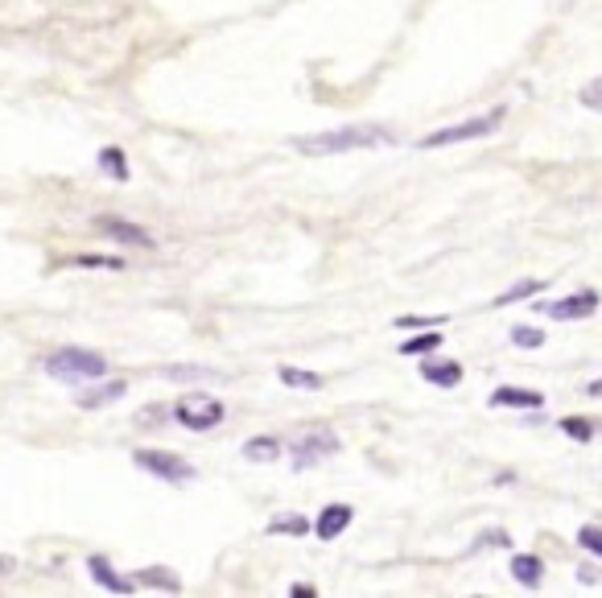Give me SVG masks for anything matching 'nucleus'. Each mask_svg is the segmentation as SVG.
Returning a JSON list of instances; mask_svg holds the SVG:
<instances>
[{
	"mask_svg": "<svg viewBox=\"0 0 602 598\" xmlns=\"http://www.w3.org/2000/svg\"><path fill=\"white\" fill-rule=\"evenodd\" d=\"M301 157H343L359 149H388L396 145V132L388 124H339L326 132H306V137L289 141Z\"/></svg>",
	"mask_w": 602,
	"mask_h": 598,
	"instance_id": "1",
	"label": "nucleus"
},
{
	"mask_svg": "<svg viewBox=\"0 0 602 598\" xmlns=\"http://www.w3.org/2000/svg\"><path fill=\"white\" fill-rule=\"evenodd\" d=\"M42 372L58 384H87V380L108 376V359L99 351H91V347H58L54 355H46Z\"/></svg>",
	"mask_w": 602,
	"mask_h": 598,
	"instance_id": "2",
	"label": "nucleus"
},
{
	"mask_svg": "<svg viewBox=\"0 0 602 598\" xmlns=\"http://www.w3.org/2000/svg\"><path fill=\"white\" fill-rule=\"evenodd\" d=\"M508 120V108L499 104L483 116H471V120H458V124H446V128H433L417 141V149H450V145H462V141H483V137H495L499 128Z\"/></svg>",
	"mask_w": 602,
	"mask_h": 598,
	"instance_id": "3",
	"label": "nucleus"
},
{
	"mask_svg": "<svg viewBox=\"0 0 602 598\" xmlns=\"http://www.w3.org/2000/svg\"><path fill=\"white\" fill-rule=\"evenodd\" d=\"M170 413L182 429H190V434H207V429H219L227 421V405L211 392H182L170 405Z\"/></svg>",
	"mask_w": 602,
	"mask_h": 598,
	"instance_id": "4",
	"label": "nucleus"
},
{
	"mask_svg": "<svg viewBox=\"0 0 602 598\" xmlns=\"http://www.w3.org/2000/svg\"><path fill=\"white\" fill-rule=\"evenodd\" d=\"M132 467L153 475L157 483H170V487H190L198 479L194 462H186L182 454H170V450H137L132 454Z\"/></svg>",
	"mask_w": 602,
	"mask_h": 598,
	"instance_id": "5",
	"label": "nucleus"
},
{
	"mask_svg": "<svg viewBox=\"0 0 602 598\" xmlns=\"http://www.w3.org/2000/svg\"><path fill=\"white\" fill-rule=\"evenodd\" d=\"M339 450H343V442H339V434H334L330 425H314V429H306V434H297V438L289 442L293 471H310V467H318L322 458L339 454Z\"/></svg>",
	"mask_w": 602,
	"mask_h": 598,
	"instance_id": "6",
	"label": "nucleus"
},
{
	"mask_svg": "<svg viewBox=\"0 0 602 598\" xmlns=\"http://www.w3.org/2000/svg\"><path fill=\"white\" fill-rule=\"evenodd\" d=\"M91 223H95L99 236L112 240V244H120V248H141V252H153V248H157V236H153V231H145L141 223H132V219H120V215H95Z\"/></svg>",
	"mask_w": 602,
	"mask_h": 598,
	"instance_id": "7",
	"label": "nucleus"
},
{
	"mask_svg": "<svg viewBox=\"0 0 602 598\" xmlns=\"http://www.w3.org/2000/svg\"><path fill=\"white\" fill-rule=\"evenodd\" d=\"M598 306H602L598 289H574V293L557 297V302H545V306H537V310H541L545 318H553V322H586V318L598 314Z\"/></svg>",
	"mask_w": 602,
	"mask_h": 598,
	"instance_id": "8",
	"label": "nucleus"
},
{
	"mask_svg": "<svg viewBox=\"0 0 602 598\" xmlns=\"http://www.w3.org/2000/svg\"><path fill=\"white\" fill-rule=\"evenodd\" d=\"M87 574H91L95 586H104V590H112V594H137V590H141L137 578H132V574H120L104 553H91V557H87Z\"/></svg>",
	"mask_w": 602,
	"mask_h": 598,
	"instance_id": "9",
	"label": "nucleus"
},
{
	"mask_svg": "<svg viewBox=\"0 0 602 598\" xmlns=\"http://www.w3.org/2000/svg\"><path fill=\"white\" fill-rule=\"evenodd\" d=\"M421 380L450 392V388L462 384V363L458 359H438V355H421Z\"/></svg>",
	"mask_w": 602,
	"mask_h": 598,
	"instance_id": "10",
	"label": "nucleus"
},
{
	"mask_svg": "<svg viewBox=\"0 0 602 598\" xmlns=\"http://www.w3.org/2000/svg\"><path fill=\"white\" fill-rule=\"evenodd\" d=\"M491 409H545V396L537 388H520V384H499L487 396Z\"/></svg>",
	"mask_w": 602,
	"mask_h": 598,
	"instance_id": "11",
	"label": "nucleus"
},
{
	"mask_svg": "<svg viewBox=\"0 0 602 598\" xmlns=\"http://www.w3.org/2000/svg\"><path fill=\"white\" fill-rule=\"evenodd\" d=\"M351 520H355V508H351V504H326V508L318 512V520H314V537H318V541L343 537L347 528H351Z\"/></svg>",
	"mask_w": 602,
	"mask_h": 598,
	"instance_id": "12",
	"label": "nucleus"
},
{
	"mask_svg": "<svg viewBox=\"0 0 602 598\" xmlns=\"http://www.w3.org/2000/svg\"><path fill=\"white\" fill-rule=\"evenodd\" d=\"M124 396H128V380H99L95 388H87V392L75 396V405L87 409V413H95V409H108V405L124 401Z\"/></svg>",
	"mask_w": 602,
	"mask_h": 598,
	"instance_id": "13",
	"label": "nucleus"
},
{
	"mask_svg": "<svg viewBox=\"0 0 602 598\" xmlns=\"http://www.w3.org/2000/svg\"><path fill=\"white\" fill-rule=\"evenodd\" d=\"M508 574H512V582L524 586V590H541V582H545V561H541L537 553H516V557L508 561Z\"/></svg>",
	"mask_w": 602,
	"mask_h": 598,
	"instance_id": "14",
	"label": "nucleus"
},
{
	"mask_svg": "<svg viewBox=\"0 0 602 598\" xmlns=\"http://www.w3.org/2000/svg\"><path fill=\"white\" fill-rule=\"evenodd\" d=\"M132 578H137V586H149V590H157V594H182V578H178L170 566H145V570H137Z\"/></svg>",
	"mask_w": 602,
	"mask_h": 598,
	"instance_id": "15",
	"label": "nucleus"
},
{
	"mask_svg": "<svg viewBox=\"0 0 602 598\" xmlns=\"http://www.w3.org/2000/svg\"><path fill=\"white\" fill-rule=\"evenodd\" d=\"M281 438H273V434H256V438H248L244 446H240V454L248 458V462H256V467H264V462H277L281 458Z\"/></svg>",
	"mask_w": 602,
	"mask_h": 598,
	"instance_id": "16",
	"label": "nucleus"
},
{
	"mask_svg": "<svg viewBox=\"0 0 602 598\" xmlns=\"http://www.w3.org/2000/svg\"><path fill=\"white\" fill-rule=\"evenodd\" d=\"M264 533H269V537H306V533H314V520L301 516V512H281V516L269 520Z\"/></svg>",
	"mask_w": 602,
	"mask_h": 598,
	"instance_id": "17",
	"label": "nucleus"
},
{
	"mask_svg": "<svg viewBox=\"0 0 602 598\" xmlns=\"http://www.w3.org/2000/svg\"><path fill=\"white\" fill-rule=\"evenodd\" d=\"M95 161H99V174L112 178V182H128V178H132V170H128V153H124L120 145H104Z\"/></svg>",
	"mask_w": 602,
	"mask_h": 598,
	"instance_id": "18",
	"label": "nucleus"
},
{
	"mask_svg": "<svg viewBox=\"0 0 602 598\" xmlns=\"http://www.w3.org/2000/svg\"><path fill=\"white\" fill-rule=\"evenodd\" d=\"M433 351H442V326L413 330V339L400 343V355H433Z\"/></svg>",
	"mask_w": 602,
	"mask_h": 598,
	"instance_id": "19",
	"label": "nucleus"
},
{
	"mask_svg": "<svg viewBox=\"0 0 602 598\" xmlns=\"http://www.w3.org/2000/svg\"><path fill=\"white\" fill-rule=\"evenodd\" d=\"M277 376H281V384L285 388H301V392H322L326 388V376H318V372H306V368H277Z\"/></svg>",
	"mask_w": 602,
	"mask_h": 598,
	"instance_id": "20",
	"label": "nucleus"
},
{
	"mask_svg": "<svg viewBox=\"0 0 602 598\" xmlns=\"http://www.w3.org/2000/svg\"><path fill=\"white\" fill-rule=\"evenodd\" d=\"M165 380H174V384H203V380H223V372L215 368H186V363H174V368H161Z\"/></svg>",
	"mask_w": 602,
	"mask_h": 598,
	"instance_id": "21",
	"label": "nucleus"
},
{
	"mask_svg": "<svg viewBox=\"0 0 602 598\" xmlns=\"http://www.w3.org/2000/svg\"><path fill=\"white\" fill-rule=\"evenodd\" d=\"M541 289H549V281H541V277H532V281H516L508 293H499V297H495V306L504 310V306H516V302H528V297H537Z\"/></svg>",
	"mask_w": 602,
	"mask_h": 598,
	"instance_id": "22",
	"label": "nucleus"
},
{
	"mask_svg": "<svg viewBox=\"0 0 602 598\" xmlns=\"http://www.w3.org/2000/svg\"><path fill=\"white\" fill-rule=\"evenodd\" d=\"M557 429L570 442H578V446H586V442H594V434H598V425L590 421V417H561L557 421Z\"/></svg>",
	"mask_w": 602,
	"mask_h": 598,
	"instance_id": "23",
	"label": "nucleus"
},
{
	"mask_svg": "<svg viewBox=\"0 0 602 598\" xmlns=\"http://www.w3.org/2000/svg\"><path fill=\"white\" fill-rule=\"evenodd\" d=\"M512 347L520 351H541L545 347V326H512Z\"/></svg>",
	"mask_w": 602,
	"mask_h": 598,
	"instance_id": "24",
	"label": "nucleus"
},
{
	"mask_svg": "<svg viewBox=\"0 0 602 598\" xmlns=\"http://www.w3.org/2000/svg\"><path fill=\"white\" fill-rule=\"evenodd\" d=\"M75 269H124L120 256H95V252H83V256H71Z\"/></svg>",
	"mask_w": 602,
	"mask_h": 598,
	"instance_id": "25",
	"label": "nucleus"
},
{
	"mask_svg": "<svg viewBox=\"0 0 602 598\" xmlns=\"http://www.w3.org/2000/svg\"><path fill=\"white\" fill-rule=\"evenodd\" d=\"M446 322V314H433V318H425V314H400L392 326L396 330H433V326H442Z\"/></svg>",
	"mask_w": 602,
	"mask_h": 598,
	"instance_id": "26",
	"label": "nucleus"
},
{
	"mask_svg": "<svg viewBox=\"0 0 602 598\" xmlns=\"http://www.w3.org/2000/svg\"><path fill=\"white\" fill-rule=\"evenodd\" d=\"M487 545H499V549H512V537L504 533V528H487V533H483V537H479V541H475L471 549H466V557H475V553H483Z\"/></svg>",
	"mask_w": 602,
	"mask_h": 598,
	"instance_id": "27",
	"label": "nucleus"
},
{
	"mask_svg": "<svg viewBox=\"0 0 602 598\" xmlns=\"http://www.w3.org/2000/svg\"><path fill=\"white\" fill-rule=\"evenodd\" d=\"M578 545H582L590 557L602 561V528H598V524H582V528H578Z\"/></svg>",
	"mask_w": 602,
	"mask_h": 598,
	"instance_id": "28",
	"label": "nucleus"
},
{
	"mask_svg": "<svg viewBox=\"0 0 602 598\" xmlns=\"http://www.w3.org/2000/svg\"><path fill=\"white\" fill-rule=\"evenodd\" d=\"M170 417H174L170 405H149V409L137 413V429H157V425H165Z\"/></svg>",
	"mask_w": 602,
	"mask_h": 598,
	"instance_id": "29",
	"label": "nucleus"
},
{
	"mask_svg": "<svg viewBox=\"0 0 602 598\" xmlns=\"http://www.w3.org/2000/svg\"><path fill=\"white\" fill-rule=\"evenodd\" d=\"M578 104H582V108H590V112H602V75H598V79H590V83L578 91Z\"/></svg>",
	"mask_w": 602,
	"mask_h": 598,
	"instance_id": "30",
	"label": "nucleus"
},
{
	"mask_svg": "<svg viewBox=\"0 0 602 598\" xmlns=\"http://www.w3.org/2000/svg\"><path fill=\"white\" fill-rule=\"evenodd\" d=\"M314 594H318V590H314L310 582H293V586H289V598H314Z\"/></svg>",
	"mask_w": 602,
	"mask_h": 598,
	"instance_id": "31",
	"label": "nucleus"
},
{
	"mask_svg": "<svg viewBox=\"0 0 602 598\" xmlns=\"http://www.w3.org/2000/svg\"><path fill=\"white\" fill-rule=\"evenodd\" d=\"M578 582H582V586H594V582H598V566H582V570H578Z\"/></svg>",
	"mask_w": 602,
	"mask_h": 598,
	"instance_id": "32",
	"label": "nucleus"
},
{
	"mask_svg": "<svg viewBox=\"0 0 602 598\" xmlns=\"http://www.w3.org/2000/svg\"><path fill=\"white\" fill-rule=\"evenodd\" d=\"M586 396H594V401H602V376H598V380H590V384H586Z\"/></svg>",
	"mask_w": 602,
	"mask_h": 598,
	"instance_id": "33",
	"label": "nucleus"
}]
</instances>
